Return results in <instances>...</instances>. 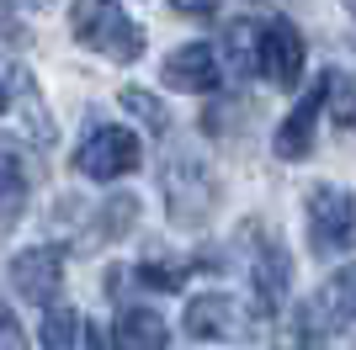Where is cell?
Listing matches in <instances>:
<instances>
[{"label": "cell", "mask_w": 356, "mask_h": 350, "mask_svg": "<svg viewBox=\"0 0 356 350\" xmlns=\"http://www.w3.org/2000/svg\"><path fill=\"white\" fill-rule=\"evenodd\" d=\"M70 32H74V43H86L90 53L112 58V64H134L144 53V32L118 0H74Z\"/></svg>", "instance_id": "1"}, {"label": "cell", "mask_w": 356, "mask_h": 350, "mask_svg": "<svg viewBox=\"0 0 356 350\" xmlns=\"http://www.w3.org/2000/svg\"><path fill=\"white\" fill-rule=\"evenodd\" d=\"M160 191H165V207H170L176 228H202L213 218V207H218V175L192 154H176L160 170Z\"/></svg>", "instance_id": "2"}, {"label": "cell", "mask_w": 356, "mask_h": 350, "mask_svg": "<svg viewBox=\"0 0 356 350\" xmlns=\"http://www.w3.org/2000/svg\"><path fill=\"white\" fill-rule=\"evenodd\" d=\"M309 244L319 255H346L356 249V197L341 186L309 191Z\"/></svg>", "instance_id": "3"}, {"label": "cell", "mask_w": 356, "mask_h": 350, "mask_svg": "<svg viewBox=\"0 0 356 350\" xmlns=\"http://www.w3.org/2000/svg\"><path fill=\"white\" fill-rule=\"evenodd\" d=\"M255 74H266L282 90H293L303 80V38H298L293 22L271 16V22L255 27Z\"/></svg>", "instance_id": "4"}, {"label": "cell", "mask_w": 356, "mask_h": 350, "mask_svg": "<svg viewBox=\"0 0 356 350\" xmlns=\"http://www.w3.org/2000/svg\"><path fill=\"white\" fill-rule=\"evenodd\" d=\"M74 165L90 175V181H118V175H134L138 170V138L128 128H96L80 144Z\"/></svg>", "instance_id": "5"}, {"label": "cell", "mask_w": 356, "mask_h": 350, "mask_svg": "<svg viewBox=\"0 0 356 350\" xmlns=\"http://www.w3.org/2000/svg\"><path fill=\"white\" fill-rule=\"evenodd\" d=\"M11 287L38 308H54L64 292V255L54 244H38V249H22L11 260Z\"/></svg>", "instance_id": "6"}, {"label": "cell", "mask_w": 356, "mask_h": 350, "mask_svg": "<svg viewBox=\"0 0 356 350\" xmlns=\"http://www.w3.org/2000/svg\"><path fill=\"white\" fill-rule=\"evenodd\" d=\"M325 90H330V69L314 80V90L293 106V112H287V122L277 128V138H271V149H277L282 160H303V154L314 149V133H319V112H325Z\"/></svg>", "instance_id": "7"}, {"label": "cell", "mask_w": 356, "mask_h": 350, "mask_svg": "<svg viewBox=\"0 0 356 350\" xmlns=\"http://www.w3.org/2000/svg\"><path fill=\"white\" fill-rule=\"evenodd\" d=\"M160 80L170 90H186V96H208V90H218L223 69H218V53H213L208 43H186V48H176V53L165 58Z\"/></svg>", "instance_id": "8"}, {"label": "cell", "mask_w": 356, "mask_h": 350, "mask_svg": "<svg viewBox=\"0 0 356 350\" xmlns=\"http://www.w3.org/2000/svg\"><path fill=\"white\" fill-rule=\"evenodd\" d=\"M245 329V308L229 292H202L186 303V335L192 340H239Z\"/></svg>", "instance_id": "9"}, {"label": "cell", "mask_w": 356, "mask_h": 350, "mask_svg": "<svg viewBox=\"0 0 356 350\" xmlns=\"http://www.w3.org/2000/svg\"><path fill=\"white\" fill-rule=\"evenodd\" d=\"M287 281H293V260L277 239H261L250 249V287H255V308L261 313H277L287 297Z\"/></svg>", "instance_id": "10"}, {"label": "cell", "mask_w": 356, "mask_h": 350, "mask_svg": "<svg viewBox=\"0 0 356 350\" xmlns=\"http://www.w3.org/2000/svg\"><path fill=\"white\" fill-rule=\"evenodd\" d=\"M27 191H32V170H27V154L11 133H0V228H11L27 207Z\"/></svg>", "instance_id": "11"}, {"label": "cell", "mask_w": 356, "mask_h": 350, "mask_svg": "<svg viewBox=\"0 0 356 350\" xmlns=\"http://www.w3.org/2000/svg\"><path fill=\"white\" fill-rule=\"evenodd\" d=\"M112 345L118 350H165L170 345V329L154 308H122L118 324H112Z\"/></svg>", "instance_id": "12"}, {"label": "cell", "mask_w": 356, "mask_h": 350, "mask_svg": "<svg viewBox=\"0 0 356 350\" xmlns=\"http://www.w3.org/2000/svg\"><path fill=\"white\" fill-rule=\"evenodd\" d=\"M134 218H138V202L134 197H106V202H96V228L80 239V255H90L96 244H112V239H122V233L134 228Z\"/></svg>", "instance_id": "13"}, {"label": "cell", "mask_w": 356, "mask_h": 350, "mask_svg": "<svg viewBox=\"0 0 356 350\" xmlns=\"http://www.w3.org/2000/svg\"><path fill=\"white\" fill-rule=\"evenodd\" d=\"M80 329H86V319L74 313V308H64V303H54V308H43V350H74V340H80Z\"/></svg>", "instance_id": "14"}, {"label": "cell", "mask_w": 356, "mask_h": 350, "mask_svg": "<svg viewBox=\"0 0 356 350\" xmlns=\"http://www.w3.org/2000/svg\"><path fill=\"white\" fill-rule=\"evenodd\" d=\"M319 292H325V303L335 308V319H341V324H356V265L335 271V281L319 287Z\"/></svg>", "instance_id": "15"}, {"label": "cell", "mask_w": 356, "mask_h": 350, "mask_svg": "<svg viewBox=\"0 0 356 350\" xmlns=\"http://www.w3.org/2000/svg\"><path fill=\"white\" fill-rule=\"evenodd\" d=\"M223 48H229V69L234 74L255 69V27L250 22H234V27L223 32Z\"/></svg>", "instance_id": "16"}, {"label": "cell", "mask_w": 356, "mask_h": 350, "mask_svg": "<svg viewBox=\"0 0 356 350\" xmlns=\"http://www.w3.org/2000/svg\"><path fill=\"white\" fill-rule=\"evenodd\" d=\"M325 106H330V122H341V128H356V90H351V80H346V74H330Z\"/></svg>", "instance_id": "17"}, {"label": "cell", "mask_w": 356, "mask_h": 350, "mask_svg": "<svg viewBox=\"0 0 356 350\" xmlns=\"http://www.w3.org/2000/svg\"><path fill=\"white\" fill-rule=\"evenodd\" d=\"M197 260H176V265H165V260H144L138 265V281L144 287H154V292H176L181 281H186V271H192Z\"/></svg>", "instance_id": "18"}, {"label": "cell", "mask_w": 356, "mask_h": 350, "mask_svg": "<svg viewBox=\"0 0 356 350\" xmlns=\"http://www.w3.org/2000/svg\"><path fill=\"white\" fill-rule=\"evenodd\" d=\"M122 112L144 117V128H149V133H165V128H170V112H165L154 96H144V90H128V96H122Z\"/></svg>", "instance_id": "19"}, {"label": "cell", "mask_w": 356, "mask_h": 350, "mask_svg": "<svg viewBox=\"0 0 356 350\" xmlns=\"http://www.w3.org/2000/svg\"><path fill=\"white\" fill-rule=\"evenodd\" d=\"M0 350H27V335H22V324H16L6 297H0Z\"/></svg>", "instance_id": "20"}, {"label": "cell", "mask_w": 356, "mask_h": 350, "mask_svg": "<svg viewBox=\"0 0 356 350\" xmlns=\"http://www.w3.org/2000/svg\"><path fill=\"white\" fill-rule=\"evenodd\" d=\"M176 11H186V16H208V11H218V0H170Z\"/></svg>", "instance_id": "21"}, {"label": "cell", "mask_w": 356, "mask_h": 350, "mask_svg": "<svg viewBox=\"0 0 356 350\" xmlns=\"http://www.w3.org/2000/svg\"><path fill=\"white\" fill-rule=\"evenodd\" d=\"M6 101H11V90H6V80H0V112H6Z\"/></svg>", "instance_id": "22"}, {"label": "cell", "mask_w": 356, "mask_h": 350, "mask_svg": "<svg viewBox=\"0 0 356 350\" xmlns=\"http://www.w3.org/2000/svg\"><path fill=\"white\" fill-rule=\"evenodd\" d=\"M346 6H351V16H356V0H346Z\"/></svg>", "instance_id": "23"}, {"label": "cell", "mask_w": 356, "mask_h": 350, "mask_svg": "<svg viewBox=\"0 0 356 350\" xmlns=\"http://www.w3.org/2000/svg\"><path fill=\"white\" fill-rule=\"evenodd\" d=\"M38 6H43V0H38Z\"/></svg>", "instance_id": "24"}]
</instances>
